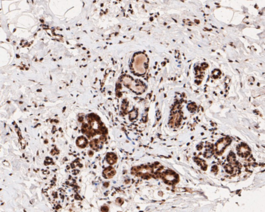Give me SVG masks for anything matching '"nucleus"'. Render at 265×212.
<instances>
[{
  "label": "nucleus",
  "mask_w": 265,
  "mask_h": 212,
  "mask_svg": "<svg viewBox=\"0 0 265 212\" xmlns=\"http://www.w3.org/2000/svg\"><path fill=\"white\" fill-rule=\"evenodd\" d=\"M149 61L147 56L144 53H137L133 57V68L134 73L137 75L142 76L145 74L147 63Z\"/></svg>",
  "instance_id": "1"
},
{
  "label": "nucleus",
  "mask_w": 265,
  "mask_h": 212,
  "mask_svg": "<svg viewBox=\"0 0 265 212\" xmlns=\"http://www.w3.org/2000/svg\"><path fill=\"white\" fill-rule=\"evenodd\" d=\"M121 81L125 87H127L128 89L132 90L135 93L142 94L145 92V86L142 81L134 80L128 75L123 77Z\"/></svg>",
  "instance_id": "2"
},
{
  "label": "nucleus",
  "mask_w": 265,
  "mask_h": 212,
  "mask_svg": "<svg viewBox=\"0 0 265 212\" xmlns=\"http://www.w3.org/2000/svg\"><path fill=\"white\" fill-rule=\"evenodd\" d=\"M232 139L229 137H224L217 141L216 144V152L217 155H221L225 150L226 148L231 143Z\"/></svg>",
  "instance_id": "3"
},
{
  "label": "nucleus",
  "mask_w": 265,
  "mask_h": 212,
  "mask_svg": "<svg viewBox=\"0 0 265 212\" xmlns=\"http://www.w3.org/2000/svg\"><path fill=\"white\" fill-rule=\"evenodd\" d=\"M161 177H162L163 180L165 181V183H170V184H174V183H177V181H178L177 175L171 170H167V171L161 174Z\"/></svg>",
  "instance_id": "4"
},
{
  "label": "nucleus",
  "mask_w": 265,
  "mask_h": 212,
  "mask_svg": "<svg viewBox=\"0 0 265 212\" xmlns=\"http://www.w3.org/2000/svg\"><path fill=\"white\" fill-rule=\"evenodd\" d=\"M251 151H250L249 147L246 144L242 143L237 147V154L242 158H246L250 155Z\"/></svg>",
  "instance_id": "5"
},
{
  "label": "nucleus",
  "mask_w": 265,
  "mask_h": 212,
  "mask_svg": "<svg viewBox=\"0 0 265 212\" xmlns=\"http://www.w3.org/2000/svg\"><path fill=\"white\" fill-rule=\"evenodd\" d=\"M103 143L100 139H93L90 142V147L93 149H100L102 148Z\"/></svg>",
  "instance_id": "6"
},
{
  "label": "nucleus",
  "mask_w": 265,
  "mask_h": 212,
  "mask_svg": "<svg viewBox=\"0 0 265 212\" xmlns=\"http://www.w3.org/2000/svg\"><path fill=\"white\" fill-rule=\"evenodd\" d=\"M88 145V141L87 138H85L84 136H80L77 139V145L80 149H83Z\"/></svg>",
  "instance_id": "7"
},
{
  "label": "nucleus",
  "mask_w": 265,
  "mask_h": 212,
  "mask_svg": "<svg viewBox=\"0 0 265 212\" xmlns=\"http://www.w3.org/2000/svg\"><path fill=\"white\" fill-rule=\"evenodd\" d=\"M116 171L113 168H108L106 169H105V170L103 171V174H104V176L106 177V178H112L114 176V174H115Z\"/></svg>",
  "instance_id": "8"
},
{
  "label": "nucleus",
  "mask_w": 265,
  "mask_h": 212,
  "mask_svg": "<svg viewBox=\"0 0 265 212\" xmlns=\"http://www.w3.org/2000/svg\"><path fill=\"white\" fill-rule=\"evenodd\" d=\"M106 159H107V162L109 164H115L117 162V159H117V156L114 154L109 153V154H108Z\"/></svg>",
  "instance_id": "9"
},
{
  "label": "nucleus",
  "mask_w": 265,
  "mask_h": 212,
  "mask_svg": "<svg viewBox=\"0 0 265 212\" xmlns=\"http://www.w3.org/2000/svg\"><path fill=\"white\" fill-rule=\"evenodd\" d=\"M195 160H196V163L198 164V165H200L201 168H202L203 170H207V164H206L205 161H203V160L199 159H195Z\"/></svg>",
  "instance_id": "10"
},
{
  "label": "nucleus",
  "mask_w": 265,
  "mask_h": 212,
  "mask_svg": "<svg viewBox=\"0 0 265 212\" xmlns=\"http://www.w3.org/2000/svg\"><path fill=\"white\" fill-rule=\"evenodd\" d=\"M227 161H229L230 164L235 163V161H236V155L234 154L233 152H230L227 157Z\"/></svg>",
  "instance_id": "11"
},
{
  "label": "nucleus",
  "mask_w": 265,
  "mask_h": 212,
  "mask_svg": "<svg viewBox=\"0 0 265 212\" xmlns=\"http://www.w3.org/2000/svg\"><path fill=\"white\" fill-rule=\"evenodd\" d=\"M187 108L189 112H192V113H193V112H195L196 108H197V106H196V105L195 104V103L192 102V103H190V104H189V105L187 106Z\"/></svg>",
  "instance_id": "12"
},
{
  "label": "nucleus",
  "mask_w": 265,
  "mask_h": 212,
  "mask_svg": "<svg viewBox=\"0 0 265 212\" xmlns=\"http://www.w3.org/2000/svg\"><path fill=\"white\" fill-rule=\"evenodd\" d=\"M213 153H214L213 149H208L205 152L204 156H205V158H210L211 156H212Z\"/></svg>",
  "instance_id": "13"
},
{
  "label": "nucleus",
  "mask_w": 265,
  "mask_h": 212,
  "mask_svg": "<svg viewBox=\"0 0 265 212\" xmlns=\"http://www.w3.org/2000/svg\"><path fill=\"white\" fill-rule=\"evenodd\" d=\"M224 168H225V170L227 171V173H228V174H232V173L233 172V168L231 165H229V164L226 165Z\"/></svg>",
  "instance_id": "14"
},
{
  "label": "nucleus",
  "mask_w": 265,
  "mask_h": 212,
  "mask_svg": "<svg viewBox=\"0 0 265 212\" xmlns=\"http://www.w3.org/2000/svg\"><path fill=\"white\" fill-rule=\"evenodd\" d=\"M217 170H218V168H217V167L216 165L213 166V168H211V171L214 172V173H216V172H217Z\"/></svg>",
  "instance_id": "15"
},
{
  "label": "nucleus",
  "mask_w": 265,
  "mask_h": 212,
  "mask_svg": "<svg viewBox=\"0 0 265 212\" xmlns=\"http://www.w3.org/2000/svg\"><path fill=\"white\" fill-rule=\"evenodd\" d=\"M102 211H108V208H107V207L104 206V207H102Z\"/></svg>",
  "instance_id": "16"
}]
</instances>
